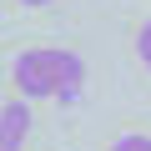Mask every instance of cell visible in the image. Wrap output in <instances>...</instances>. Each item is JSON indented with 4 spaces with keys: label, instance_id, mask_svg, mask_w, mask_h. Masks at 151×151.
<instances>
[{
    "label": "cell",
    "instance_id": "cell-1",
    "mask_svg": "<svg viewBox=\"0 0 151 151\" xmlns=\"http://www.w3.org/2000/svg\"><path fill=\"white\" fill-rule=\"evenodd\" d=\"M10 76H15V91L25 101H76L86 91V60L76 50H60V45L20 50Z\"/></svg>",
    "mask_w": 151,
    "mask_h": 151
},
{
    "label": "cell",
    "instance_id": "cell-2",
    "mask_svg": "<svg viewBox=\"0 0 151 151\" xmlns=\"http://www.w3.org/2000/svg\"><path fill=\"white\" fill-rule=\"evenodd\" d=\"M25 131H30L25 101H5V111H0V151H20L25 146Z\"/></svg>",
    "mask_w": 151,
    "mask_h": 151
},
{
    "label": "cell",
    "instance_id": "cell-3",
    "mask_svg": "<svg viewBox=\"0 0 151 151\" xmlns=\"http://www.w3.org/2000/svg\"><path fill=\"white\" fill-rule=\"evenodd\" d=\"M111 151H151V136H141V131H126L121 141H111Z\"/></svg>",
    "mask_w": 151,
    "mask_h": 151
},
{
    "label": "cell",
    "instance_id": "cell-4",
    "mask_svg": "<svg viewBox=\"0 0 151 151\" xmlns=\"http://www.w3.org/2000/svg\"><path fill=\"white\" fill-rule=\"evenodd\" d=\"M136 55H141V65L151 70V20L141 25V35H136Z\"/></svg>",
    "mask_w": 151,
    "mask_h": 151
},
{
    "label": "cell",
    "instance_id": "cell-5",
    "mask_svg": "<svg viewBox=\"0 0 151 151\" xmlns=\"http://www.w3.org/2000/svg\"><path fill=\"white\" fill-rule=\"evenodd\" d=\"M20 5H50V0H20Z\"/></svg>",
    "mask_w": 151,
    "mask_h": 151
}]
</instances>
